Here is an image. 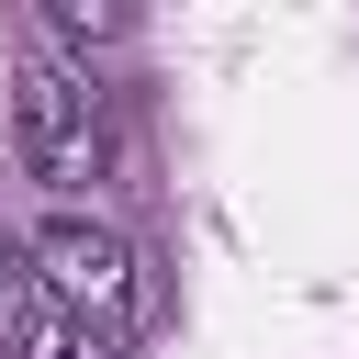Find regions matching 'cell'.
<instances>
[{
  "instance_id": "2",
  "label": "cell",
  "mask_w": 359,
  "mask_h": 359,
  "mask_svg": "<svg viewBox=\"0 0 359 359\" xmlns=\"http://www.w3.org/2000/svg\"><path fill=\"white\" fill-rule=\"evenodd\" d=\"M34 269H45V292H56L79 325H101V337H123V325L146 314L135 247H123L112 224H90V213H45V224H34Z\"/></svg>"
},
{
  "instance_id": "1",
  "label": "cell",
  "mask_w": 359,
  "mask_h": 359,
  "mask_svg": "<svg viewBox=\"0 0 359 359\" xmlns=\"http://www.w3.org/2000/svg\"><path fill=\"white\" fill-rule=\"evenodd\" d=\"M11 146H22V180H45V191H90L101 157H112V135H101V90H90L79 67H56V56H34V67L11 79Z\"/></svg>"
},
{
  "instance_id": "4",
  "label": "cell",
  "mask_w": 359,
  "mask_h": 359,
  "mask_svg": "<svg viewBox=\"0 0 359 359\" xmlns=\"http://www.w3.org/2000/svg\"><path fill=\"white\" fill-rule=\"evenodd\" d=\"M45 34H56L67 56H90V45H123L135 11H112V0H45Z\"/></svg>"
},
{
  "instance_id": "3",
  "label": "cell",
  "mask_w": 359,
  "mask_h": 359,
  "mask_svg": "<svg viewBox=\"0 0 359 359\" xmlns=\"http://www.w3.org/2000/svg\"><path fill=\"white\" fill-rule=\"evenodd\" d=\"M0 337H11V359H112V337H101V325H79L56 292H45L22 325H0Z\"/></svg>"
}]
</instances>
